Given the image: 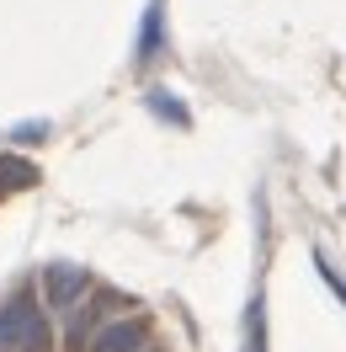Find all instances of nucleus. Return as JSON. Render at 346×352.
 Masks as SVG:
<instances>
[{"instance_id": "2", "label": "nucleus", "mask_w": 346, "mask_h": 352, "mask_svg": "<svg viewBox=\"0 0 346 352\" xmlns=\"http://www.w3.org/2000/svg\"><path fill=\"white\" fill-rule=\"evenodd\" d=\"M144 331H150V320H139V315L112 320V326H102L86 342V352H139V347H144Z\"/></svg>"}, {"instance_id": "1", "label": "nucleus", "mask_w": 346, "mask_h": 352, "mask_svg": "<svg viewBox=\"0 0 346 352\" xmlns=\"http://www.w3.org/2000/svg\"><path fill=\"white\" fill-rule=\"evenodd\" d=\"M5 320H11V347H22V352H48V320L38 315L32 288H22V294L11 299Z\"/></svg>"}, {"instance_id": "4", "label": "nucleus", "mask_w": 346, "mask_h": 352, "mask_svg": "<svg viewBox=\"0 0 346 352\" xmlns=\"http://www.w3.org/2000/svg\"><path fill=\"white\" fill-rule=\"evenodd\" d=\"M165 43V0H150V11H144V27H139V65H150L154 54Z\"/></svg>"}, {"instance_id": "5", "label": "nucleus", "mask_w": 346, "mask_h": 352, "mask_svg": "<svg viewBox=\"0 0 346 352\" xmlns=\"http://www.w3.org/2000/svg\"><path fill=\"white\" fill-rule=\"evenodd\" d=\"M245 352H266V309H261V299H251V315H245Z\"/></svg>"}, {"instance_id": "7", "label": "nucleus", "mask_w": 346, "mask_h": 352, "mask_svg": "<svg viewBox=\"0 0 346 352\" xmlns=\"http://www.w3.org/2000/svg\"><path fill=\"white\" fill-rule=\"evenodd\" d=\"M314 267H320V278H325V283H330V294H336V299H341V305H346V283H341V278H336V272H330V267H325V256H314Z\"/></svg>"}, {"instance_id": "3", "label": "nucleus", "mask_w": 346, "mask_h": 352, "mask_svg": "<svg viewBox=\"0 0 346 352\" xmlns=\"http://www.w3.org/2000/svg\"><path fill=\"white\" fill-rule=\"evenodd\" d=\"M43 294L54 299L59 309H69L80 294H86V267H75V262H54L43 272Z\"/></svg>"}, {"instance_id": "6", "label": "nucleus", "mask_w": 346, "mask_h": 352, "mask_svg": "<svg viewBox=\"0 0 346 352\" xmlns=\"http://www.w3.org/2000/svg\"><path fill=\"white\" fill-rule=\"evenodd\" d=\"M150 107L160 112V118H171V123H187V107H181L176 96H165V91H150Z\"/></svg>"}, {"instance_id": "8", "label": "nucleus", "mask_w": 346, "mask_h": 352, "mask_svg": "<svg viewBox=\"0 0 346 352\" xmlns=\"http://www.w3.org/2000/svg\"><path fill=\"white\" fill-rule=\"evenodd\" d=\"M0 342H11V320H5V309H0Z\"/></svg>"}]
</instances>
